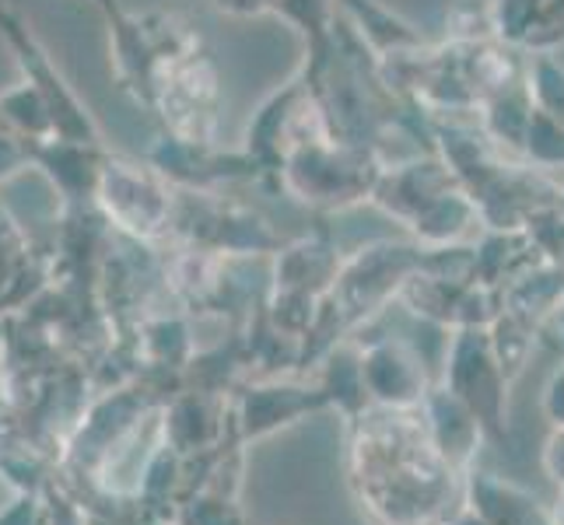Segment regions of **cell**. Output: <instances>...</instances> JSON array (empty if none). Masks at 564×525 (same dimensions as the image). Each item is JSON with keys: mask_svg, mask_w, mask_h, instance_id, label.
Segmentation results:
<instances>
[{"mask_svg": "<svg viewBox=\"0 0 564 525\" xmlns=\"http://www.w3.org/2000/svg\"><path fill=\"white\" fill-rule=\"evenodd\" d=\"M95 4H99V8H102L106 14H109V11H116V8H120V4H116V0H95Z\"/></svg>", "mask_w": 564, "mask_h": 525, "instance_id": "22", "label": "cell"}, {"mask_svg": "<svg viewBox=\"0 0 564 525\" xmlns=\"http://www.w3.org/2000/svg\"><path fill=\"white\" fill-rule=\"evenodd\" d=\"M421 403H424V417H427L424 424H427V435L435 441V449L449 459L453 470L466 473L477 456V445L488 441L480 420L470 414V406L456 400L445 385L432 389Z\"/></svg>", "mask_w": 564, "mask_h": 525, "instance_id": "6", "label": "cell"}, {"mask_svg": "<svg viewBox=\"0 0 564 525\" xmlns=\"http://www.w3.org/2000/svg\"><path fill=\"white\" fill-rule=\"evenodd\" d=\"M488 340H491V350H495L505 379L516 382L522 375V368L530 364V354H533L540 333H536V326H530L527 319H519V316L501 308L488 326Z\"/></svg>", "mask_w": 564, "mask_h": 525, "instance_id": "11", "label": "cell"}, {"mask_svg": "<svg viewBox=\"0 0 564 525\" xmlns=\"http://www.w3.org/2000/svg\"><path fill=\"white\" fill-rule=\"evenodd\" d=\"M466 512L484 525H554L551 508L522 483L495 477L488 470H466Z\"/></svg>", "mask_w": 564, "mask_h": 525, "instance_id": "5", "label": "cell"}, {"mask_svg": "<svg viewBox=\"0 0 564 525\" xmlns=\"http://www.w3.org/2000/svg\"><path fill=\"white\" fill-rule=\"evenodd\" d=\"M516 46L530 53H554L564 46V0H536Z\"/></svg>", "mask_w": 564, "mask_h": 525, "instance_id": "13", "label": "cell"}, {"mask_svg": "<svg viewBox=\"0 0 564 525\" xmlns=\"http://www.w3.org/2000/svg\"><path fill=\"white\" fill-rule=\"evenodd\" d=\"M522 154H530V162L540 168H557L564 165V127L551 120L547 112L533 109L527 141H522Z\"/></svg>", "mask_w": 564, "mask_h": 525, "instance_id": "14", "label": "cell"}, {"mask_svg": "<svg viewBox=\"0 0 564 525\" xmlns=\"http://www.w3.org/2000/svg\"><path fill=\"white\" fill-rule=\"evenodd\" d=\"M522 81H527V88H530L533 109L547 112L551 120H557L564 127V67L554 61V56L533 53Z\"/></svg>", "mask_w": 564, "mask_h": 525, "instance_id": "12", "label": "cell"}, {"mask_svg": "<svg viewBox=\"0 0 564 525\" xmlns=\"http://www.w3.org/2000/svg\"><path fill=\"white\" fill-rule=\"evenodd\" d=\"M564 302V263L540 260L533 263L527 274H519L501 287V308L519 319H527L530 326H543L554 308Z\"/></svg>", "mask_w": 564, "mask_h": 525, "instance_id": "7", "label": "cell"}, {"mask_svg": "<svg viewBox=\"0 0 564 525\" xmlns=\"http://www.w3.org/2000/svg\"><path fill=\"white\" fill-rule=\"evenodd\" d=\"M442 385L449 389L456 400L470 406V414L480 420L484 438L509 449L512 427H509V379H505L501 364L491 350L488 329L466 326L453 329L449 354H445V375Z\"/></svg>", "mask_w": 564, "mask_h": 525, "instance_id": "1", "label": "cell"}, {"mask_svg": "<svg viewBox=\"0 0 564 525\" xmlns=\"http://www.w3.org/2000/svg\"><path fill=\"white\" fill-rule=\"evenodd\" d=\"M543 473L564 491V427H551L547 441H543Z\"/></svg>", "mask_w": 564, "mask_h": 525, "instance_id": "17", "label": "cell"}, {"mask_svg": "<svg viewBox=\"0 0 564 525\" xmlns=\"http://www.w3.org/2000/svg\"><path fill=\"white\" fill-rule=\"evenodd\" d=\"M210 4L231 18H257L274 11V0H210Z\"/></svg>", "mask_w": 564, "mask_h": 525, "instance_id": "18", "label": "cell"}, {"mask_svg": "<svg viewBox=\"0 0 564 525\" xmlns=\"http://www.w3.org/2000/svg\"><path fill=\"white\" fill-rule=\"evenodd\" d=\"M323 141H302L284 158V175L291 189L302 200H319L337 207L372 197L379 168L368 162V154L351 144H337V141L323 144Z\"/></svg>", "mask_w": 564, "mask_h": 525, "instance_id": "2", "label": "cell"}, {"mask_svg": "<svg viewBox=\"0 0 564 525\" xmlns=\"http://www.w3.org/2000/svg\"><path fill=\"white\" fill-rule=\"evenodd\" d=\"M543 417L551 420V427H564V358L543 385Z\"/></svg>", "mask_w": 564, "mask_h": 525, "instance_id": "16", "label": "cell"}, {"mask_svg": "<svg viewBox=\"0 0 564 525\" xmlns=\"http://www.w3.org/2000/svg\"><path fill=\"white\" fill-rule=\"evenodd\" d=\"M551 515H554V525H564V491H561L557 504H554V508H551Z\"/></svg>", "mask_w": 564, "mask_h": 525, "instance_id": "21", "label": "cell"}, {"mask_svg": "<svg viewBox=\"0 0 564 525\" xmlns=\"http://www.w3.org/2000/svg\"><path fill=\"white\" fill-rule=\"evenodd\" d=\"M449 525H484V522H480V518H477L474 512H466V508H463V512H459V515H456V518H453Z\"/></svg>", "mask_w": 564, "mask_h": 525, "instance_id": "20", "label": "cell"}, {"mask_svg": "<svg viewBox=\"0 0 564 525\" xmlns=\"http://www.w3.org/2000/svg\"><path fill=\"white\" fill-rule=\"evenodd\" d=\"M480 106H484V133L491 138V144H505V147L522 151L530 116H533V99H530L527 81L519 77V81L488 95Z\"/></svg>", "mask_w": 564, "mask_h": 525, "instance_id": "9", "label": "cell"}, {"mask_svg": "<svg viewBox=\"0 0 564 525\" xmlns=\"http://www.w3.org/2000/svg\"><path fill=\"white\" fill-rule=\"evenodd\" d=\"M340 4L355 14V25H358L361 39L376 53L411 56L424 46V39H421V32H414V25H406L393 11L379 8L376 0H340Z\"/></svg>", "mask_w": 564, "mask_h": 525, "instance_id": "8", "label": "cell"}, {"mask_svg": "<svg viewBox=\"0 0 564 525\" xmlns=\"http://www.w3.org/2000/svg\"><path fill=\"white\" fill-rule=\"evenodd\" d=\"M361 382L376 400H382L386 406H397V411L417 406L427 396L424 361L417 358L414 347L400 340H386L368 350L361 358Z\"/></svg>", "mask_w": 564, "mask_h": 525, "instance_id": "4", "label": "cell"}, {"mask_svg": "<svg viewBox=\"0 0 564 525\" xmlns=\"http://www.w3.org/2000/svg\"><path fill=\"white\" fill-rule=\"evenodd\" d=\"M533 8H536V0H491L488 22H491V29H495V39H498V43L516 46V43H519V35H522V29H527V22H530Z\"/></svg>", "mask_w": 564, "mask_h": 525, "instance_id": "15", "label": "cell"}, {"mask_svg": "<svg viewBox=\"0 0 564 525\" xmlns=\"http://www.w3.org/2000/svg\"><path fill=\"white\" fill-rule=\"evenodd\" d=\"M536 333H540L543 340H547V343L557 350V354L564 358V302L554 308V316H551L547 322H543V326L536 329Z\"/></svg>", "mask_w": 564, "mask_h": 525, "instance_id": "19", "label": "cell"}, {"mask_svg": "<svg viewBox=\"0 0 564 525\" xmlns=\"http://www.w3.org/2000/svg\"><path fill=\"white\" fill-rule=\"evenodd\" d=\"M0 32H4L8 46L18 53V67L25 70V85L46 102L56 141L99 147V127H95L91 112L77 102V95L64 81V74L53 67L50 53L39 46V39L25 29L22 18L8 8H0Z\"/></svg>", "mask_w": 564, "mask_h": 525, "instance_id": "3", "label": "cell"}, {"mask_svg": "<svg viewBox=\"0 0 564 525\" xmlns=\"http://www.w3.org/2000/svg\"><path fill=\"white\" fill-rule=\"evenodd\" d=\"M557 204H561V210H564V189H561V200H557Z\"/></svg>", "mask_w": 564, "mask_h": 525, "instance_id": "23", "label": "cell"}, {"mask_svg": "<svg viewBox=\"0 0 564 525\" xmlns=\"http://www.w3.org/2000/svg\"><path fill=\"white\" fill-rule=\"evenodd\" d=\"M274 14H281L288 25H295L308 39V53H313L308 74L316 77L329 61V46H334L337 0H274Z\"/></svg>", "mask_w": 564, "mask_h": 525, "instance_id": "10", "label": "cell"}]
</instances>
